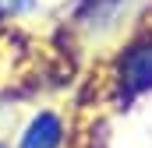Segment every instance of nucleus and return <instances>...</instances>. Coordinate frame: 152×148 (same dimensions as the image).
I'll return each instance as SVG.
<instances>
[{
  "mask_svg": "<svg viewBox=\"0 0 152 148\" xmlns=\"http://www.w3.org/2000/svg\"><path fill=\"white\" fill-rule=\"evenodd\" d=\"M57 145H60V123L53 116H39L21 141V148H57Z\"/></svg>",
  "mask_w": 152,
  "mask_h": 148,
  "instance_id": "obj_2",
  "label": "nucleus"
},
{
  "mask_svg": "<svg viewBox=\"0 0 152 148\" xmlns=\"http://www.w3.org/2000/svg\"><path fill=\"white\" fill-rule=\"evenodd\" d=\"M21 7H28V0H0V14H18Z\"/></svg>",
  "mask_w": 152,
  "mask_h": 148,
  "instance_id": "obj_3",
  "label": "nucleus"
},
{
  "mask_svg": "<svg viewBox=\"0 0 152 148\" xmlns=\"http://www.w3.org/2000/svg\"><path fill=\"white\" fill-rule=\"evenodd\" d=\"M120 74H124V81H127L131 92L149 88V85H152V39L131 46V49L124 53V60H120Z\"/></svg>",
  "mask_w": 152,
  "mask_h": 148,
  "instance_id": "obj_1",
  "label": "nucleus"
}]
</instances>
